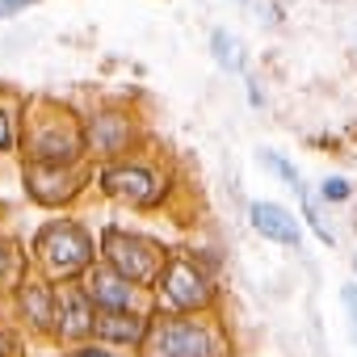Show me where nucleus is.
<instances>
[{"label": "nucleus", "instance_id": "f257e3e1", "mask_svg": "<svg viewBox=\"0 0 357 357\" xmlns=\"http://www.w3.org/2000/svg\"><path fill=\"white\" fill-rule=\"evenodd\" d=\"M34 252H38V261H43L55 278H72V273H80V269L93 261L89 236H84L80 227H72V223H51V227H43V236L34 240Z\"/></svg>", "mask_w": 357, "mask_h": 357}, {"label": "nucleus", "instance_id": "f03ea898", "mask_svg": "<svg viewBox=\"0 0 357 357\" xmlns=\"http://www.w3.org/2000/svg\"><path fill=\"white\" fill-rule=\"evenodd\" d=\"M160 298L176 311H194V307H206L211 303V282L206 273L185 261V257H168L164 261V273H160Z\"/></svg>", "mask_w": 357, "mask_h": 357}, {"label": "nucleus", "instance_id": "7ed1b4c3", "mask_svg": "<svg viewBox=\"0 0 357 357\" xmlns=\"http://www.w3.org/2000/svg\"><path fill=\"white\" fill-rule=\"evenodd\" d=\"M147 349H151V357H219L215 336H211L202 324H190V319L155 324Z\"/></svg>", "mask_w": 357, "mask_h": 357}, {"label": "nucleus", "instance_id": "20e7f679", "mask_svg": "<svg viewBox=\"0 0 357 357\" xmlns=\"http://www.w3.org/2000/svg\"><path fill=\"white\" fill-rule=\"evenodd\" d=\"M105 257H109V265L122 273V278H130V282H147V278H155V269H160V248L155 244H147V240H139V236H126V231H105Z\"/></svg>", "mask_w": 357, "mask_h": 357}, {"label": "nucleus", "instance_id": "39448f33", "mask_svg": "<svg viewBox=\"0 0 357 357\" xmlns=\"http://www.w3.org/2000/svg\"><path fill=\"white\" fill-rule=\"evenodd\" d=\"M101 185H105V194H114L122 202H139V206L160 198L155 176L143 172V168H109V172H101Z\"/></svg>", "mask_w": 357, "mask_h": 357}, {"label": "nucleus", "instance_id": "423d86ee", "mask_svg": "<svg viewBox=\"0 0 357 357\" xmlns=\"http://www.w3.org/2000/svg\"><path fill=\"white\" fill-rule=\"evenodd\" d=\"M101 311H126L130 303H135V286H130V278H122L114 265H105V269H93L89 273V290H84Z\"/></svg>", "mask_w": 357, "mask_h": 357}, {"label": "nucleus", "instance_id": "0eeeda50", "mask_svg": "<svg viewBox=\"0 0 357 357\" xmlns=\"http://www.w3.org/2000/svg\"><path fill=\"white\" fill-rule=\"evenodd\" d=\"M252 227L265 236V240H278V244H298V219H290V211H282L278 202H252Z\"/></svg>", "mask_w": 357, "mask_h": 357}, {"label": "nucleus", "instance_id": "6e6552de", "mask_svg": "<svg viewBox=\"0 0 357 357\" xmlns=\"http://www.w3.org/2000/svg\"><path fill=\"white\" fill-rule=\"evenodd\" d=\"M89 303H93L89 294H80V290H63V298H59V332H63L68 340H76V336L93 332L97 315H93V307H89Z\"/></svg>", "mask_w": 357, "mask_h": 357}, {"label": "nucleus", "instance_id": "1a4fd4ad", "mask_svg": "<svg viewBox=\"0 0 357 357\" xmlns=\"http://www.w3.org/2000/svg\"><path fill=\"white\" fill-rule=\"evenodd\" d=\"M93 328H97L105 340H122V344H130V340H143V336H147V319H135V315H126V311H105Z\"/></svg>", "mask_w": 357, "mask_h": 357}, {"label": "nucleus", "instance_id": "9d476101", "mask_svg": "<svg viewBox=\"0 0 357 357\" xmlns=\"http://www.w3.org/2000/svg\"><path fill=\"white\" fill-rule=\"evenodd\" d=\"M126 139H130V126H126L122 118L105 114V118L93 122V143H97V151H122Z\"/></svg>", "mask_w": 357, "mask_h": 357}, {"label": "nucleus", "instance_id": "9b49d317", "mask_svg": "<svg viewBox=\"0 0 357 357\" xmlns=\"http://www.w3.org/2000/svg\"><path fill=\"white\" fill-rule=\"evenodd\" d=\"M22 303H26V311L34 315V324L38 328H51V294H47V286H38V282H26V290H22Z\"/></svg>", "mask_w": 357, "mask_h": 357}, {"label": "nucleus", "instance_id": "f8f14e48", "mask_svg": "<svg viewBox=\"0 0 357 357\" xmlns=\"http://www.w3.org/2000/svg\"><path fill=\"white\" fill-rule=\"evenodd\" d=\"M211 47H215V59H219V68H227V72H244V55H240V43H236L227 30H215Z\"/></svg>", "mask_w": 357, "mask_h": 357}, {"label": "nucleus", "instance_id": "ddd939ff", "mask_svg": "<svg viewBox=\"0 0 357 357\" xmlns=\"http://www.w3.org/2000/svg\"><path fill=\"white\" fill-rule=\"evenodd\" d=\"M261 160H265V164H269V168H273V172H278V176H282V181H286V185H290V190H298V194H303V190H307V185H303V176H298V172H294V168H290V164H286V160H282V155H278V151H265V155H261Z\"/></svg>", "mask_w": 357, "mask_h": 357}, {"label": "nucleus", "instance_id": "4468645a", "mask_svg": "<svg viewBox=\"0 0 357 357\" xmlns=\"http://www.w3.org/2000/svg\"><path fill=\"white\" fill-rule=\"evenodd\" d=\"M353 190H349V181H344V176H328V181H324V198L328 202H344Z\"/></svg>", "mask_w": 357, "mask_h": 357}, {"label": "nucleus", "instance_id": "2eb2a0df", "mask_svg": "<svg viewBox=\"0 0 357 357\" xmlns=\"http://www.w3.org/2000/svg\"><path fill=\"white\" fill-rule=\"evenodd\" d=\"M9 143H13V126H9V114L0 109V151H9Z\"/></svg>", "mask_w": 357, "mask_h": 357}, {"label": "nucleus", "instance_id": "dca6fc26", "mask_svg": "<svg viewBox=\"0 0 357 357\" xmlns=\"http://www.w3.org/2000/svg\"><path fill=\"white\" fill-rule=\"evenodd\" d=\"M340 298H344V307H349V315H353V328H357V286H344Z\"/></svg>", "mask_w": 357, "mask_h": 357}, {"label": "nucleus", "instance_id": "f3484780", "mask_svg": "<svg viewBox=\"0 0 357 357\" xmlns=\"http://www.w3.org/2000/svg\"><path fill=\"white\" fill-rule=\"evenodd\" d=\"M26 5H34V0H0V17H13V13L26 9Z\"/></svg>", "mask_w": 357, "mask_h": 357}, {"label": "nucleus", "instance_id": "a211bd4d", "mask_svg": "<svg viewBox=\"0 0 357 357\" xmlns=\"http://www.w3.org/2000/svg\"><path fill=\"white\" fill-rule=\"evenodd\" d=\"M9 265H13V252H9V244H0V278L9 273Z\"/></svg>", "mask_w": 357, "mask_h": 357}, {"label": "nucleus", "instance_id": "6ab92c4d", "mask_svg": "<svg viewBox=\"0 0 357 357\" xmlns=\"http://www.w3.org/2000/svg\"><path fill=\"white\" fill-rule=\"evenodd\" d=\"M76 357H109V353H101V349H80Z\"/></svg>", "mask_w": 357, "mask_h": 357}]
</instances>
